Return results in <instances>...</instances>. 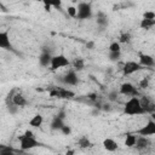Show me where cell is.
Wrapping results in <instances>:
<instances>
[{
	"label": "cell",
	"mask_w": 155,
	"mask_h": 155,
	"mask_svg": "<svg viewBox=\"0 0 155 155\" xmlns=\"http://www.w3.org/2000/svg\"><path fill=\"white\" fill-rule=\"evenodd\" d=\"M138 136H145V137H151L155 136V120H153L151 117L147 121L145 125H143L140 128L136 130L134 132Z\"/></svg>",
	"instance_id": "52a82bcc"
},
{
	"label": "cell",
	"mask_w": 155,
	"mask_h": 155,
	"mask_svg": "<svg viewBox=\"0 0 155 155\" xmlns=\"http://www.w3.org/2000/svg\"><path fill=\"white\" fill-rule=\"evenodd\" d=\"M150 145V140H149V137H145V136H138L137 137V142H136V148L138 150H143L145 148H148Z\"/></svg>",
	"instance_id": "ac0fdd59"
},
{
	"label": "cell",
	"mask_w": 155,
	"mask_h": 155,
	"mask_svg": "<svg viewBox=\"0 0 155 155\" xmlns=\"http://www.w3.org/2000/svg\"><path fill=\"white\" fill-rule=\"evenodd\" d=\"M139 99H140V104H142L145 114H151L155 111V103L153 102V99L150 97L142 96V98H139Z\"/></svg>",
	"instance_id": "30bf717a"
},
{
	"label": "cell",
	"mask_w": 155,
	"mask_h": 155,
	"mask_svg": "<svg viewBox=\"0 0 155 155\" xmlns=\"http://www.w3.org/2000/svg\"><path fill=\"white\" fill-rule=\"evenodd\" d=\"M108 50H109L110 52H117V51H121V44H120L119 41H113V42H110Z\"/></svg>",
	"instance_id": "f1b7e54d"
},
{
	"label": "cell",
	"mask_w": 155,
	"mask_h": 155,
	"mask_svg": "<svg viewBox=\"0 0 155 155\" xmlns=\"http://www.w3.org/2000/svg\"><path fill=\"white\" fill-rule=\"evenodd\" d=\"M44 124V116L41 114H35L30 120H29V126L34 127V128H39L41 127V125Z\"/></svg>",
	"instance_id": "ffe728a7"
},
{
	"label": "cell",
	"mask_w": 155,
	"mask_h": 155,
	"mask_svg": "<svg viewBox=\"0 0 155 155\" xmlns=\"http://www.w3.org/2000/svg\"><path fill=\"white\" fill-rule=\"evenodd\" d=\"M119 94H120V92H119V91H116V90H111V91H109V92H108L107 99H108L109 102H116V101H117V98H119Z\"/></svg>",
	"instance_id": "484cf974"
},
{
	"label": "cell",
	"mask_w": 155,
	"mask_h": 155,
	"mask_svg": "<svg viewBox=\"0 0 155 155\" xmlns=\"http://www.w3.org/2000/svg\"><path fill=\"white\" fill-rule=\"evenodd\" d=\"M62 82L64 85H68V86H76L79 84V76L76 74V70L75 69H69L63 76H62Z\"/></svg>",
	"instance_id": "9c48e42d"
},
{
	"label": "cell",
	"mask_w": 155,
	"mask_h": 155,
	"mask_svg": "<svg viewBox=\"0 0 155 155\" xmlns=\"http://www.w3.org/2000/svg\"><path fill=\"white\" fill-rule=\"evenodd\" d=\"M94 45H96L94 41H92V40H91V41H87V42H86V48L93 50V48H94Z\"/></svg>",
	"instance_id": "8d00e7d4"
},
{
	"label": "cell",
	"mask_w": 155,
	"mask_h": 155,
	"mask_svg": "<svg viewBox=\"0 0 155 155\" xmlns=\"http://www.w3.org/2000/svg\"><path fill=\"white\" fill-rule=\"evenodd\" d=\"M13 153V149L10 148V147H5V145H1L0 147V155H11Z\"/></svg>",
	"instance_id": "1f68e13d"
},
{
	"label": "cell",
	"mask_w": 155,
	"mask_h": 155,
	"mask_svg": "<svg viewBox=\"0 0 155 155\" xmlns=\"http://www.w3.org/2000/svg\"><path fill=\"white\" fill-rule=\"evenodd\" d=\"M119 92H120V94L126 96V97L139 96L138 88L134 85H132L131 82H124V84H121L120 85V88H119Z\"/></svg>",
	"instance_id": "ba28073f"
},
{
	"label": "cell",
	"mask_w": 155,
	"mask_h": 155,
	"mask_svg": "<svg viewBox=\"0 0 155 155\" xmlns=\"http://www.w3.org/2000/svg\"><path fill=\"white\" fill-rule=\"evenodd\" d=\"M138 62L144 67V68H151L155 67V59L153 58V56L148 54V53H139L138 54Z\"/></svg>",
	"instance_id": "8fae6325"
},
{
	"label": "cell",
	"mask_w": 155,
	"mask_h": 155,
	"mask_svg": "<svg viewBox=\"0 0 155 155\" xmlns=\"http://www.w3.org/2000/svg\"><path fill=\"white\" fill-rule=\"evenodd\" d=\"M6 108H7V111H8L11 115H16V114L18 113V110H19V107H17L15 103H12V104H10V105H6Z\"/></svg>",
	"instance_id": "4dcf8cb0"
},
{
	"label": "cell",
	"mask_w": 155,
	"mask_h": 155,
	"mask_svg": "<svg viewBox=\"0 0 155 155\" xmlns=\"http://www.w3.org/2000/svg\"><path fill=\"white\" fill-rule=\"evenodd\" d=\"M108 58H109L110 62H119L120 58H121V51H117V52H110L109 51Z\"/></svg>",
	"instance_id": "4316f807"
},
{
	"label": "cell",
	"mask_w": 155,
	"mask_h": 155,
	"mask_svg": "<svg viewBox=\"0 0 155 155\" xmlns=\"http://www.w3.org/2000/svg\"><path fill=\"white\" fill-rule=\"evenodd\" d=\"M86 97H87V99H90L92 103H94V102H97V101H98V96H97V93H94V92L88 93Z\"/></svg>",
	"instance_id": "d590c367"
},
{
	"label": "cell",
	"mask_w": 155,
	"mask_h": 155,
	"mask_svg": "<svg viewBox=\"0 0 155 155\" xmlns=\"http://www.w3.org/2000/svg\"><path fill=\"white\" fill-rule=\"evenodd\" d=\"M124 113L126 115H130V116H136V115H143L145 114L144 113V109L140 104V99L138 96H133V97H130L125 105H124Z\"/></svg>",
	"instance_id": "6da1fadb"
},
{
	"label": "cell",
	"mask_w": 155,
	"mask_h": 155,
	"mask_svg": "<svg viewBox=\"0 0 155 155\" xmlns=\"http://www.w3.org/2000/svg\"><path fill=\"white\" fill-rule=\"evenodd\" d=\"M143 18L145 19H155V12L151 10H148L145 12H143Z\"/></svg>",
	"instance_id": "836d02e7"
},
{
	"label": "cell",
	"mask_w": 155,
	"mask_h": 155,
	"mask_svg": "<svg viewBox=\"0 0 155 155\" xmlns=\"http://www.w3.org/2000/svg\"><path fill=\"white\" fill-rule=\"evenodd\" d=\"M71 67H73V69H75L76 71L84 70V69H85V59L81 58V57L74 58L73 62H71Z\"/></svg>",
	"instance_id": "44dd1931"
},
{
	"label": "cell",
	"mask_w": 155,
	"mask_h": 155,
	"mask_svg": "<svg viewBox=\"0 0 155 155\" xmlns=\"http://www.w3.org/2000/svg\"><path fill=\"white\" fill-rule=\"evenodd\" d=\"M96 23H97V25L99 27L101 30H103L104 28H107L108 24H109V19H108L107 13H104L103 11H98L97 12V16H96Z\"/></svg>",
	"instance_id": "5bb4252c"
},
{
	"label": "cell",
	"mask_w": 155,
	"mask_h": 155,
	"mask_svg": "<svg viewBox=\"0 0 155 155\" xmlns=\"http://www.w3.org/2000/svg\"><path fill=\"white\" fill-rule=\"evenodd\" d=\"M65 119H63V117H61V116H58L57 114L52 117V120H51V124H50V128L52 130V131H61V128L65 125V121H64Z\"/></svg>",
	"instance_id": "9a60e30c"
},
{
	"label": "cell",
	"mask_w": 155,
	"mask_h": 155,
	"mask_svg": "<svg viewBox=\"0 0 155 155\" xmlns=\"http://www.w3.org/2000/svg\"><path fill=\"white\" fill-rule=\"evenodd\" d=\"M154 25H155V19H145V18H142L140 22H139L140 29H144V30H150Z\"/></svg>",
	"instance_id": "603a6c76"
},
{
	"label": "cell",
	"mask_w": 155,
	"mask_h": 155,
	"mask_svg": "<svg viewBox=\"0 0 155 155\" xmlns=\"http://www.w3.org/2000/svg\"><path fill=\"white\" fill-rule=\"evenodd\" d=\"M46 12H50L52 7L59 10L62 7V0H41Z\"/></svg>",
	"instance_id": "e0dca14e"
},
{
	"label": "cell",
	"mask_w": 155,
	"mask_h": 155,
	"mask_svg": "<svg viewBox=\"0 0 155 155\" xmlns=\"http://www.w3.org/2000/svg\"><path fill=\"white\" fill-rule=\"evenodd\" d=\"M18 140H19V148L22 151H28L40 145L39 140L35 138L34 133L30 130H25L24 133L18 137Z\"/></svg>",
	"instance_id": "7a4b0ae2"
},
{
	"label": "cell",
	"mask_w": 155,
	"mask_h": 155,
	"mask_svg": "<svg viewBox=\"0 0 155 155\" xmlns=\"http://www.w3.org/2000/svg\"><path fill=\"white\" fill-rule=\"evenodd\" d=\"M78 8V15L76 18L79 21H86V19H91L93 17V11H92V5L91 2L87 1H80L76 6Z\"/></svg>",
	"instance_id": "3957f363"
},
{
	"label": "cell",
	"mask_w": 155,
	"mask_h": 155,
	"mask_svg": "<svg viewBox=\"0 0 155 155\" xmlns=\"http://www.w3.org/2000/svg\"><path fill=\"white\" fill-rule=\"evenodd\" d=\"M122 74L125 76H130L137 71H140L142 69H144V67L139 63V62H136V61H127L126 63H124L122 65Z\"/></svg>",
	"instance_id": "5b68a950"
},
{
	"label": "cell",
	"mask_w": 155,
	"mask_h": 155,
	"mask_svg": "<svg viewBox=\"0 0 155 155\" xmlns=\"http://www.w3.org/2000/svg\"><path fill=\"white\" fill-rule=\"evenodd\" d=\"M67 13H68V16H70L71 18H76L78 8H76L75 6H68V7H67Z\"/></svg>",
	"instance_id": "f546056e"
},
{
	"label": "cell",
	"mask_w": 155,
	"mask_h": 155,
	"mask_svg": "<svg viewBox=\"0 0 155 155\" xmlns=\"http://www.w3.org/2000/svg\"><path fill=\"white\" fill-rule=\"evenodd\" d=\"M61 132H62V134H64V136H69V134L71 133V127L65 124V125L61 128Z\"/></svg>",
	"instance_id": "e575fe53"
},
{
	"label": "cell",
	"mask_w": 155,
	"mask_h": 155,
	"mask_svg": "<svg viewBox=\"0 0 155 155\" xmlns=\"http://www.w3.org/2000/svg\"><path fill=\"white\" fill-rule=\"evenodd\" d=\"M102 109H103V110H110L111 108H110V104L108 103V104H103V105H102Z\"/></svg>",
	"instance_id": "74e56055"
},
{
	"label": "cell",
	"mask_w": 155,
	"mask_h": 155,
	"mask_svg": "<svg viewBox=\"0 0 155 155\" xmlns=\"http://www.w3.org/2000/svg\"><path fill=\"white\" fill-rule=\"evenodd\" d=\"M50 96L54 97V98H59V99H67V98H73L75 96V93L69 90V88H64V87H52L50 90Z\"/></svg>",
	"instance_id": "8992f818"
},
{
	"label": "cell",
	"mask_w": 155,
	"mask_h": 155,
	"mask_svg": "<svg viewBox=\"0 0 155 155\" xmlns=\"http://www.w3.org/2000/svg\"><path fill=\"white\" fill-rule=\"evenodd\" d=\"M52 56H53V54H51V52H50L48 50L42 48L41 53L39 54V64H40L41 67H44V68L50 67L51 61H52Z\"/></svg>",
	"instance_id": "7c38bea8"
},
{
	"label": "cell",
	"mask_w": 155,
	"mask_h": 155,
	"mask_svg": "<svg viewBox=\"0 0 155 155\" xmlns=\"http://www.w3.org/2000/svg\"><path fill=\"white\" fill-rule=\"evenodd\" d=\"M150 117H151V119H153V120H155V111H154V113H151V114H150Z\"/></svg>",
	"instance_id": "f35d334b"
},
{
	"label": "cell",
	"mask_w": 155,
	"mask_h": 155,
	"mask_svg": "<svg viewBox=\"0 0 155 155\" xmlns=\"http://www.w3.org/2000/svg\"><path fill=\"white\" fill-rule=\"evenodd\" d=\"M137 137H138V134H136V133H127L126 134V139H125V145L127 148H133L136 145Z\"/></svg>",
	"instance_id": "7402d4cb"
},
{
	"label": "cell",
	"mask_w": 155,
	"mask_h": 155,
	"mask_svg": "<svg viewBox=\"0 0 155 155\" xmlns=\"http://www.w3.org/2000/svg\"><path fill=\"white\" fill-rule=\"evenodd\" d=\"M120 44H124V45H128L131 41H132V35L128 33V31H125V33H121L120 36H119V40H117Z\"/></svg>",
	"instance_id": "d4e9b609"
},
{
	"label": "cell",
	"mask_w": 155,
	"mask_h": 155,
	"mask_svg": "<svg viewBox=\"0 0 155 155\" xmlns=\"http://www.w3.org/2000/svg\"><path fill=\"white\" fill-rule=\"evenodd\" d=\"M13 103L17 105V107H19V108H24L27 104H28V101H27V98L21 93V92H16V94L13 96Z\"/></svg>",
	"instance_id": "d6986e66"
},
{
	"label": "cell",
	"mask_w": 155,
	"mask_h": 155,
	"mask_svg": "<svg viewBox=\"0 0 155 155\" xmlns=\"http://www.w3.org/2000/svg\"><path fill=\"white\" fill-rule=\"evenodd\" d=\"M16 92H17V90H16V88H12V90L7 93V96H6V98H5V103H6V105H10V104L13 103V96L16 94Z\"/></svg>",
	"instance_id": "83f0119b"
},
{
	"label": "cell",
	"mask_w": 155,
	"mask_h": 155,
	"mask_svg": "<svg viewBox=\"0 0 155 155\" xmlns=\"http://www.w3.org/2000/svg\"><path fill=\"white\" fill-rule=\"evenodd\" d=\"M102 145H103V148H104L107 151H110V153L116 151V150H117V148H119L117 142H116L115 139H113V138H109V137H108V138H105V139H103Z\"/></svg>",
	"instance_id": "2e32d148"
},
{
	"label": "cell",
	"mask_w": 155,
	"mask_h": 155,
	"mask_svg": "<svg viewBox=\"0 0 155 155\" xmlns=\"http://www.w3.org/2000/svg\"><path fill=\"white\" fill-rule=\"evenodd\" d=\"M0 47L2 50H13L11 40H10V34L7 30L0 31Z\"/></svg>",
	"instance_id": "4fadbf2b"
},
{
	"label": "cell",
	"mask_w": 155,
	"mask_h": 155,
	"mask_svg": "<svg viewBox=\"0 0 155 155\" xmlns=\"http://www.w3.org/2000/svg\"><path fill=\"white\" fill-rule=\"evenodd\" d=\"M149 82H150V79H149V76H145V78H143L140 81H139V88H148L149 87Z\"/></svg>",
	"instance_id": "d6a6232c"
},
{
	"label": "cell",
	"mask_w": 155,
	"mask_h": 155,
	"mask_svg": "<svg viewBox=\"0 0 155 155\" xmlns=\"http://www.w3.org/2000/svg\"><path fill=\"white\" fill-rule=\"evenodd\" d=\"M71 64V62L69 61V58L64 54H54L52 56V61H51V64H50V70L51 71H57L58 69L61 68H65V67H69Z\"/></svg>",
	"instance_id": "277c9868"
},
{
	"label": "cell",
	"mask_w": 155,
	"mask_h": 155,
	"mask_svg": "<svg viewBox=\"0 0 155 155\" xmlns=\"http://www.w3.org/2000/svg\"><path fill=\"white\" fill-rule=\"evenodd\" d=\"M67 154H74V150H70V151H67Z\"/></svg>",
	"instance_id": "ab89813d"
},
{
	"label": "cell",
	"mask_w": 155,
	"mask_h": 155,
	"mask_svg": "<svg viewBox=\"0 0 155 155\" xmlns=\"http://www.w3.org/2000/svg\"><path fill=\"white\" fill-rule=\"evenodd\" d=\"M78 145L81 148V149H87V148H91L92 147V143L90 140V138L87 136H82L78 139Z\"/></svg>",
	"instance_id": "cb8c5ba5"
}]
</instances>
